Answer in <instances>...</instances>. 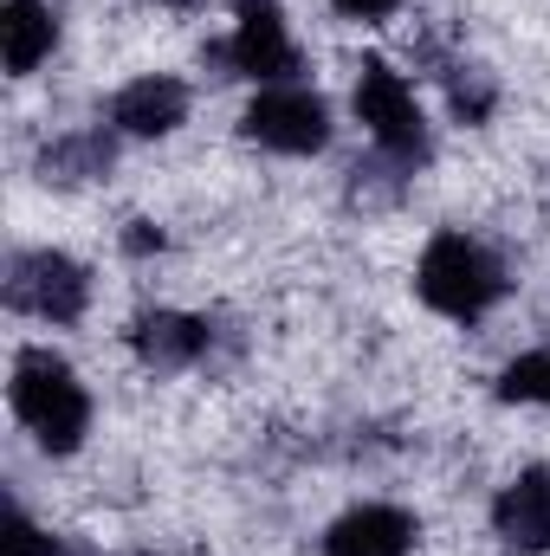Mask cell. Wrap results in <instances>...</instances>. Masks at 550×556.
Here are the masks:
<instances>
[{
	"instance_id": "cell-1",
	"label": "cell",
	"mask_w": 550,
	"mask_h": 556,
	"mask_svg": "<svg viewBox=\"0 0 550 556\" xmlns=\"http://www.w3.org/2000/svg\"><path fill=\"white\" fill-rule=\"evenodd\" d=\"M13 415L26 420V433L46 446V453H78L85 433H91V395L85 382L72 376L65 356L52 350H20L13 356Z\"/></svg>"
},
{
	"instance_id": "cell-2",
	"label": "cell",
	"mask_w": 550,
	"mask_h": 556,
	"mask_svg": "<svg viewBox=\"0 0 550 556\" xmlns=\"http://www.w3.org/2000/svg\"><path fill=\"white\" fill-rule=\"evenodd\" d=\"M505 266L473 240V233H434L421 266H414V291L427 311L453 317V324H479L499 298H505Z\"/></svg>"
},
{
	"instance_id": "cell-3",
	"label": "cell",
	"mask_w": 550,
	"mask_h": 556,
	"mask_svg": "<svg viewBox=\"0 0 550 556\" xmlns=\"http://www.w3.org/2000/svg\"><path fill=\"white\" fill-rule=\"evenodd\" d=\"M357 124L370 130L376 142V155H389V162H402V168H421L427 162V117H421V104H414L409 78L396 72V65H383V59H370L363 72H357Z\"/></svg>"
},
{
	"instance_id": "cell-4",
	"label": "cell",
	"mask_w": 550,
	"mask_h": 556,
	"mask_svg": "<svg viewBox=\"0 0 550 556\" xmlns=\"http://www.w3.org/2000/svg\"><path fill=\"white\" fill-rule=\"evenodd\" d=\"M7 304L39 317V324H78L91 304V273L52 247L39 253H13L7 260Z\"/></svg>"
},
{
	"instance_id": "cell-5",
	"label": "cell",
	"mask_w": 550,
	"mask_h": 556,
	"mask_svg": "<svg viewBox=\"0 0 550 556\" xmlns=\"http://www.w3.org/2000/svg\"><path fill=\"white\" fill-rule=\"evenodd\" d=\"M240 130L260 149H273V155H317L330 142V104L317 91H304V85H266L247 104Z\"/></svg>"
},
{
	"instance_id": "cell-6",
	"label": "cell",
	"mask_w": 550,
	"mask_h": 556,
	"mask_svg": "<svg viewBox=\"0 0 550 556\" xmlns=\"http://www.w3.org/2000/svg\"><path fill=\"white\" fill-rule=\"evenodd\" d=\"M214 59L227 65V78H260V85H291L298 78V46H291L285 13L273 0H240V20L214 46Z\"/></svg>"
},
{
	"instance_id": "cell-7",
	"label": "cell",
	"mask_w": 550,
	"mask_h": 556,
	"mask_svg": "<svg viewBox=\"0 0 550 556\" xmlns=\"http://www.w3.org/2000/svg\"><path fill=\"white\" fill-rule=\"evenodd\" d=\"M130 350L142 356V369L175 376V369H195L214 350V324L208 317H182V311H142L130 324Z\"/></svg>"
},
{
	"instance_id": "cell-8",
	"label": "cell",
	"mask_w": 550,
	"mask_h": 556,
	"mask_svg": "<svg viewBox=\"0 0 550 556\" xmlns=\"http://www.w3.org/2000/svg\"><path fill=\"white\" fill-rule=\"evenodd\" d=\"M188 124V85L168 78V72H149L130 78L117 98H111V130L117 137H168Z\"/></svg>"
},
{
	"instance_id": "cell-9",
	"label": "cell",
	"mask_w": 550,
	"mask_h": 556,
	"mask_svg": "<svg viewBox=\"0 0 550 556\" xmlns=\"http://www.w3.org/2000/svg\"><path fill=\"white\" fill-rule=\"evenodd\" d=\"M492 531L505 538V551L545 556L550 551V472L525 466L499 498H492Z\"/></svg>"
},
{
	"instance_id": "cell-10",
	"label": "cell",
	"mask_w": 550,
	"mask_h": 556,
	"mask_svg": "<svg viewBox=\"0 0 550 556\" xmlns=\"http://www.w3.org/2000/svg\"><path fill=\"white\" fill-rule=\"evenodd\" d=\"M421 525L402 505H357L324 531V556H409Z\"/></svg>"
},
{
	"instance_id": "cell-11",
	"label": "cell",
	"mask_w": 550,
	"mask_h": 556,
	"mask_svg": "<svg viewBox=\"0 0 550 556\" xmlns=\"http://www.w3.org/2000/svg\"><path fill=\"white\" fill-rule=\"evenodd\" d=\"M52 46H59V13L46 0H7L0 7V52H7L13 78L39 72L52 59Z\"/></svg>"
},
{
	"instance_id": "cell-12",
	"label": "cell",
	"mask_w": 550,
	"mask_h": 556,
	"mask_svg": "<svg viewBox=\"0 0 550 556\" xmlns=\"http://www.w3.org/2000/svg\"><path fill=\"white\" fill-rule=\"evenodd\" d=\"M111 162H117V137L111 130H72V137L46 142V155H39L46 181H98Z\"/></svg>"
},
{
	"instance_id": "cell-13",
	"label": "cell",
	"mask_w": 550,
	"mask_h": 556,
	"mask_svg": "<svg viewBox=\"0 0 550 556\" xmlns=\"http://www.w3.org/2000/svg\"><path fill=\"white\" fill-rule=\"evenodd\" d=\"M440 85H447V98H453V117L479 124V117L492 111V78H486L479 65H460V59H447V65H440Z\"/></svg>"
},
{
	"instance_id": "cell-14",
	"label": "cell",
	"mask_w": 550,
	"mask_h": 556,
	"mask_svg": "<svg viewBox=\"0 0 550 556\" xmlns=\"http://www.w3.org/2000/svg\"><path fill=\"white\" fill-rule=\"evenodd\" d=\"M499 402L550 408V350H532V356H518V363L499 376Z\"/></svg>"
},
{
	"instance_id": "cell-15",
	"label": "cell",
	"mask_w": 550,
	"mask_h": 556,
	"mask_svg": "<svg viewBox=\"0 0 550 556\" xmlns=\"http://www.w3.org/2000/svg\"><path fill=\"white\" fill-rule=\"evenodd\" d=\"M0 551H7V556H72L59 538H52V531H39L26 511H13V518H7V538H0Z\"/></svg>"
},
{
	"instance_id": "cell-16",
	"label": "cell",
	"mask_w": 550,
	"mask_h": 556,
	"mask_svg": "<svg viewBox=\"0 0 550 556\" xmlns=\"http://www.w3.org/2000/svg\"><path fill=\"white\" fill-rule=\"evenodd\" d=\"M343 20H389V13H402V0H330Z\"/></svg>"
},
{
	"instance_id": "cell-17",
	"label": "cell",
	"mask_w": 550,
	"mask_h": 556,
	"mask_svg": "<svg viewBox=\"0 0 550 556\" xmlns=\"http://www.w3.org/2000/svg\"><path fill=\"white\" fill-rule=\"evenodd\" d=\"M124 247H130V253H149V247H162V233H149V220H137V233H130Z\"/></svg>"
},
{
	"instance_id": "cell-18",
	"label": "cell",
	"mask_w": 550,
	"mask_h": 556,
	"mask_svg": "<svg viewBox=\"0 0 550 556\" xmlns=\"http://www.w3.org/2000/svg\"><path fill=\"white\" fill-rule=\"evenodd\" d=\"M162 7H188V0H162Z\"/></svg>"
}]
</instances>
